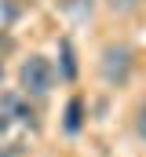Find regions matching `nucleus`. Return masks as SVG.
<instances>
[{
  "instance_id": "obj_10",
  "label": "nucleus",
  "mask_w": 146,
  "mask_h": 157,
  "mask_svg": "<svg viewBox=\"0 0 146 157\" xmlns=\"http://www.w3.org/2000/svg\"><path fill=\"white\" fill-rule=\"evenodd\" d=\"M0 80H4V62H0Z\"/></svg>"
},
{
  "instance_id": "obj_8",
  "label": "nucleus",
  "mask_w": 146,
  "mask_h": 157,
  "mask_svg": "<svg viewBox=\"0 0 146 157\" xmlns=\"http://www.w3.org/2000/svg\"><path fill=\"white\" fill-rule=\"evenodd\" d=\"M7 128H11V117H7V113H4V110H0V139H4V135H7Z\"/></svg>"
},
{
  "instance_id": "obj_2",
  "label": "nucleus",
  "mask_w": 146,
  "mask_h": 157,
  "mask_svg": "<svg viewBox=\"0 0 146 157\" xmlns=\"http://www.w3.org/2000/svg\"><path fill=\"white\" fill-rule=\"evenodd\" d=\"M99 70H102V80L113 84V88L128 84V77H132V48L110 44L106 51H102V59H99Z\"/></svg>"
},
{
  "instance_id": "obj_5",
  "label": "nucleus",
  "mask_w": 146,
  "mask_h": 157,
  "mask_svg": "<svg viewBox=\"0 0 146 157\" xmlns=\"http://www.w3.org/2000/svg\"><path fill=\"white\" fill-rule=\"evenodd\" d=\"M59 55H62V77L73 80V77H77V55H73V40L70 37L59 40Z\"/></svg>"
},
{
  "instance_id": "obj_3",
  "label": "nucleus",
  "mask_w": 146,
  "mask_h": 157,
  "mask_svg": "<svg viewBox=\"0 0 146 157\" xmlns=\"http://www.w3.org/2000/svg\"><path fill=\"white\" fill-rule=\"evenodd\" d=\"M0 110H4L11 121H22V124L36 128V113H33V106H29V102H26L18 91H4V95H0Z\"/></svg>"
},
{
  "instance_id": "obj_4",
  "label": "nucleus",
  "mask_w": 146,
  "mask_h": 157,
  "mask_svg": "<svg viewBox=\"0 0 146 157\" xmlns=\"http://www.w3.org/2000/svg\"><path fill=\"white\" fill-rule=\"evenodd\" d=\"M62 128H66L70 135H77V132L84 128V102H80V99H70V102H66V121H62Z\"/></svg>"
},
{
  "instance_id": "obj_1",
  "label": "nucleus",
  "mask_w": 146,
  "mask_h": 157,
  "mask_svg": "<svg viewBox=\"0 0 146 157\" xmlns=\"http://www.w3.org/2000/svg\"><path fill=\"white\" fill-rule=\"evenodd\" d=\"M18 84H22L26 95L44 99V95L55 88V66H51V59H44V55L22 59V66H18Z\"/></svg>"
},
{
  "instance_id": "obj_6",
  "label": "nucleus",
  "mask_w": 146,
  "mask_h": 157,
  "mask_svg": "<svg viewBox=\"0 0 146 157\" xmlns=\"http://www.w3.org/2000/svg\"><path fill=\"white\" fill-rule=\"evenodd\" d=\"M106 7L113 15H132V11L139 7V0H106Z\"/></svg>"
},
{
  "instance_id": "obj_7",
  "label": "nucleus",
  "mask_w": 146,
  "mask_h": 157,
  "mask_svg": "<svg viewBox=\"0 0 146 157\" xmlns=\"http://www.w3.org/2000/svg\"><path fill=\"white\" fill-rule=\"evenodd\" d=\"M135 132H139V139H146V106L139 110V121H135Z\"/></svg>"
},
{
  "instance_id": "obj_9",
  "label": "nucleus",
  "mask_w": 146,
  "mask_h": 157,
  "mask_svg": "<svg viewBox=\"0 0 146 157\" xmlns=\"http://www.w3.org/2000/svg\"><path fill=\"white\" fill-rule=\"evenodd\" d=\"M0 157H18V146H4V150H0Z\"/></svg>"
}]
</instances>
